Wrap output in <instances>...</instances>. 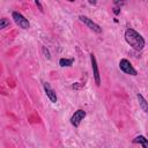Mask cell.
Returning a JSON list of instances; mask_svg holds the SVG:
<instances>
[{
  "instance_id": "1",
  "label": "cell",
  "mask_w": 148,
  "mask_h": 148,
  "mask_svg": "<svg viewBox=\"0 0 148 148\" xmlns=\"http://www.w3.org/2000/svg\"><path fill=\"white\" fill-rule=\"evenodd\" d=\"M124 37H125L126 43H127L130 46H132L134 50H136V51L142 50L143 46H145V44H146L145 38H143L138 31H135V30L132 29V28H127V29H126Z\"/></svg>"
},
{
  "instance_id": "2",
  "label": "cell",
  "mask_w": 148,
  "mask_h": 148,
  "mask_svg": "<svg viewBox=\"0 0 148 148\" xmlns=\"http://www.w3.org/2000/svg\"><path fill=\"white\" fill-rule=\"evenodd\" d=\"M119 68L120 71H123L125 74H128V75H132V76H135L138 75V72L136 69L133 67V65L130 62V60L127 59H121L119 61Z\"/></svg>"
},
{
  "instance_id": "3",
  "label": "cell",
  "mask_w": 148,
  "mask_h": 148,
  "mask_svg": "<svg viewBox=\"0 0 148 148\" xmlns=\"http://www.w3.org/2000/svg\"><path fill=\"white\" fill-rule=\"evenodd\" d=\"M12 17H13L14 22H15L20 28H22V29H28V28L30 27L29 21H28L21 13H18V12H13V13H12Z\"/></svg>"
},
{
  "instance_id": "4",
  "label": "cell",
  "mask_w": 148,
  "mask_h": 148,
  "mask_svg": "<svg viewBox=\"0 0 148 148\" xmlns=\"http://www.w3.org/2000/svg\"><path fill=\"white\" fill-rule=\"evenodd\" d=\"M79 20H80L81 22H83L89 29H91L92 31H95L96 34H101V32H102V28H101L97 23H95L91 18H89L88 16H86V15H80V16H79Z\"/></svg>"
},
{
  "instance_id": "5",
  "label": "cell",
  "mask_w": 148,
  "mask_h": 148,
  "mask_svg": "<svg viewBox=\"0 0 148 148\" xmlns=\"http://www.w3.org/2000/svg\"><path fill=\"white\" fill-rule=\"evenodd\" d=\"M86 114H87V113H86L84 110H82V109L76 110V111L72 114V117H71V124H72L74 127H79L80 124H81V121L84 119Z\"/></svg>"
},
{
  "instance_id": "6",
  "label": "cell",
  "mask_w": 148,
  "mask_h": 148,
  "mask_svg": "<svg viewBox=\"0 0 148 148\" xmlns=\"http://www.w3.org/2000/svg\"><path fill=\"white\" fill-rule=\"evenodd\" d=\"M90 61H91V68H92V74H94V79L97 86H101V75H99V69L97 66V61L95 56L91 53L90 54Z\"/></svg>"
},
{
  "instance_id": "7",
  "label": "cell",
  "mask_w": 148,
  "mask_h": 148,
  "mask_svg": "<svg viewBox=\"0 0 148 148\" xmlns=\"http://www.w3.org/2000/svg\"><path fill=\"white\" fill-rule=\"evenodd\" d=\"M43 88H44V91H45V94H46L47 98H49L52 103H56V102L58 101V97H57L56 91L51 88L50 83H47V82H43Z\"/></svg>"
},
{
  "instance_id": "8",
  "label": "cell",
  "mask_w": 148,
  "mask_h": 148,
  "mask_svg": "<svg viewBox=\"0 0 148 148\" xmlns=\"http://www.w3.org/2000/svg\"><path fill=\"white\" fill-rule=\"evenodd\" d=\"M133 142L134 143H139V145H142V148H148V141L147 139L143 136V135H138L133 139Z\"/></svg>"
},
{
  "instance_id": "9",
  "label": "cell",
  "mask_w": 148,
  "mask_h": 148,
  "mask_svg": "<svg viewBox=\"0 0 148 148\" xmlns=\"http://www.w3.org/2000/svg\"><path fill=\"white\" fill-rule=\"evenodd\" d=\"M136 98H138L139 104H140L141 109L143 110V112H148V105H147V101L145 99V97L141 94H136Z\"/></svg>"
},
{
  "instance_id": "10",
  "label": "cell",
  "mask_w": 148,
  "mask_h": 148,
  "mask_svg": "<svg viewBox=\"0 0 148 148\" xmlns=\"http://www.w3.org/2000/svg\"><path fill=\"white\" fill-rule=\"evenodd\" d=\"M73 62H74V59L73 58H71V59H66V58L59 59V65L61 67H69V66L73 65Z\"/></svg>"
},
{
  "instance_id": "11",
  "label": "cell",
  "mask_w": 148,
  "mask_h": 148,
  "mask_svg": "<svg viewBox=\"0 0 148 148\" xmlns=\"http://www.w3.org/2000/svg\"><path fill=\"white\" fill-rule=\"evenodd\" d=\"M9 23H10V22H9L8 18H0V30L7 28V27L9 25Z\"/></svg>"
},
{
  "instance_id": "12",
  "label": "cell",
  "mask_w": 148,
  "mask_h": 148,
  "mask_svg": "<svg viewBox=\"0 0 148 148\" xmlns=\"http://www.w3.org/2000/svg\"><path fill=\"white\" fill-rule=\"evenodd\" d=\"M43 52H44V54H45V57H46L47 59H50V58H51V56H50V52H49V50H47L46 47H43Z\"/></svg>"
},
{
  "instance_id": "13",
  "label": "cell",
  "mask_w": 148,
  "mask_h": 148,
  "mask_svg": "<svg viewBox=\"0 0 148 148\" xmlns=\"http://www.w3.org/2000/svg\"><path fill=\"white\" fill-rule=\"evenodd\" d=\"M35 3H36V6H37V7H38V8H39V9L42 10V12H43V7H42V5H40V2L36 0V1H35Z\"/></svg>"
},
{
  "instance_id": "14",
  "label": "cell",
  "mask_w": 148,
  "mask_h": 148,
  "mask_svg": "<svg viewBox=\"0 0 148 148\" xmlns=\"http://www.w3.org/2000/svg\"><path fill=\"white\" fill-rule=\"evenodd\" d=\"M114 14H119V8H114Z\"/></svg>"
},
{
  "instance_id": "15",
  "label": "cell",
  "mask_w": 148,
  "mask_h": 148,
  "mask_svg": "<svg viewBox=\"0 0 148 148\" xmlns=\"http://www.w3.org/2000/svg\"><path fill=\"white\" fill-rule=\"evenodd\" d=\"M89 3H91V5H95V3H96V1H91V0H90V1H89Z\"/></svg>"
}]
</instances>
